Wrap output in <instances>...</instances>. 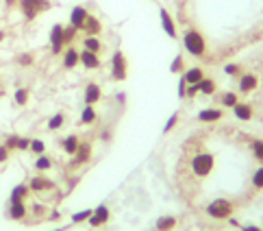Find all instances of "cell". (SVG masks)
<instances>
[{"label":"cell","instance_id":"1","mask_svg":"<svg viewBox=\"0 0 263 231\" xmlns=\"http://www.w3.org/2000/svg\"><path fill=\"white\" fill-rule=\"evenodd\" d=\"M183 48H185V52H190L192 57L202 59L206 50H209V44H206V38L196 26H187L183 33Z\"/></svg>","mask_w":263,"mask_h":231},{"label":"cell","instance_id":"2","mask_svg":"<svg viewBox=\"0 0 263 231\" xmlns=\"http://www.w3.org/2000/svg\"><path fill=\"white\" fill-rule=\"evenodd\" d=\"M190 166H192V172L196 174V177H198V179H204V177H209V174L213 172L215 157H213V153H206V151L196 153V155L192 157Z\"/></svg>","mask_w":263,"mask_h":231},{"label":"cell","instance_id":"3","mask_svg":"<svg viewBox=\"0 0 263 231\" xmlns=\"http://www.w3.org/2000/svg\"><path fill=\"white\" fill-rule=\"evenodd\" d=\"M233 211H235V205L229 199H215L206 205V216H211L215 220H229L233 216Z\"/></svg>","mask_w":263,"mask_h":231},{"label":"cell","instance_id":"4","mask_svg":"<svg viewBox=\"0 0 263 231\" xmlns=\"http://www.w3.org/2000/svg\"><path fill=\"white\" fill-rule=\"evenodd\" d=\"M20 11H22V15H24V20H35L40 13H44V11H48V9L52 7V3L50 0H20Z\"/></svg>","mask_w":263,"mask_h":231},{"label":"cell","instance_id":"5","mask_svg":"<svg viewBox=\"0 0 263 231\" xmlns=\"http://www.w3.org/2000/svg\"><path fill=\"white\" fill-rule=\"evenodd\" d=\"M128 77V61L122 50H116L111 55V79L114 81H126Z\"/></svg>","mask_w":263,"mask_h":231},{"label":"cell","instance_id":"6","mask_svg":"<svg viewBox=\"0 0 263 231\" xmlns=\"http://www.w3.org/2000/svg\"><path fill=\"white\" fill-rule=\"evenodd\" d=\"M159 20H161V29L170 40H178V31H176V20L172 17V13L167 9H159Z\"/></svg>","mask_w":263,"mask_h":231},{"label":"cell","instance_id":"7","mask_svg":"<svg viewBox=\"0 0 263 231\" xmlns=\"http://www.w3.org/2000/svg\"><path fill=\"white\" fill-rule=\"evenodd\" d=\"M65 46V40H63V24H54L50 29V50L52 55H59Z\"/></svg>","mask_w":263,"mask_h":231},{"label":"cell","instance_id":"8","mask_svg":"<svg viewBox=\"0 0 263 231\" xmlns=\"http://www.w3.org/2000/svg\"><path fill=\"white\" fill-rule=\"evenodd\" d=\"M89 157H91V144H89V142H81L79 149H77V153L72 155L70 166H72V168H77V166H83L85 162H89Z\"/></svg>","mask_w":263,"mask_h":231},{"label":"cell","instance_id":"9","mask_svg":"<svg viewBox=\"0 0 263 231\" xmlns=\"http://www.w3.org/2000/svg\"><path fill=\"white\" fill-rule=\"evenodd\" d=\"M237 83H239V92H241V94H252V92L259 87V77L252 75V72H243Z\"/></svg>","mask_w":263,"mask_h":231},{"label":"cell","instance_id":"10","mask_svg":"<svg viewBox=\"0 0 263 231\" xmlns=\"http://www.w3.org/2000/svg\"><path fill=\"white\" fill-rule=\"evenodd\" d=\"M87 9L85 7H81V5H77L70 11V24L74 26L77 31H83V24H85V20H87Z\"/></svg>","mask_w":263,"mask_h":231},{"label":"cell","instance_id":"11","mask_svg":"<svg viewBox=\"0 0 263 231\" xmlns=\"http://www.w3.org/2000/svg\"><path fill=\"white\" fill-rule=\"evenodd\" d=\"M81 66L85 70H98L102 66V61H100V57L96 52H89V50L83 48L81 50Z\"/></svg>","mask_w":263,"mask_h":231},{"label":"cell","instance_id":"12","mask_svg":"<svg viewBox=\"0 0 263 231\" xmlns=\"http://www.w3.org/2000/svg\"><path fill=\"white\" fill-rule=\"evenodd\" d=\"M83 98H85V105H96L98 100L102 98V90H100L98 83H87Z\"/></svg>","mask_w":263,"mask_h":231},{"label":"cell","instance_id":"13","mask_svg":"<svg viewBox=\"0 0 263 231\" xmlns=\"http://www.w3.org/2000/svg\"><path fill=\"white\" fill-rule=\"evenodd\" d=\"M222 116H224V112H222V109H218V107H206V109H200V112H198L200 122H220Z\"/></svg>","mask_w":263,"mask_h":231},{"label":"cell","instance_id":"14","mask_svg":"<svg viewBox=\"0 0 263 231\" xmlns=\"http://www.w3.org/2000/svg\"><path fill=\"white\" fill-rule=\"evenodd\" d=\"M107 220H109V207H107V205H98L96 209L91 211L89 225H91V227H100V225H105Z\"/></svg>","mask_w":263,"mask_h":231},{"label":"cell","instance_id":"15","mask_svg":"<svg viewBox=\"0 0 263 231\" xmlns=\"http://www.w3.org/2000/svg\"><path fill=\"white\" fill-rule=\"evenodd\" d=\"M181 77L187 81V85H198V83H200V81H202L206 75H204V70H202V68L194 66V68H187Z\"/></svg>","mask_w":263,"mask_h":231},{"label":"cell","instance_id":"16","mask_svg":"<svg viewBox=\"0 0 263 231\" xmlns=\"http://www.w3.org/2000/svg\"><path fill=\"white\" fill-rule=\"evenodd\" d=\"M83 33H85V35H93V38H98V35L102 33V22L98 20L96 15H87L85 24H83Z\"/></svg>","mask_w":263,"mask_h":231},{"label":"cell","instance_id":"17","mask_svg":"<svg viewBox=\"0 0 263 231\" xmlns=\"http://www.w3.org/2000/svg\"><path fill=\"white\" fill-rule=\"evenodd\" d=\"M79 63H81V52L70 46V48L63 52V68L65 70H72V68H77Z\"/></svg>","mask_w":263,"mask_h":231},{"label":"cell","instance_id":"18","mask_svg":"<svg viewBox=\"0 0 263 231\" xmlns=\"http://www.w3.org/2000/svg\"><path fill=\"white\" fill-rule=\"evenodd\" d=\"M233 114L237 120H243V122H248V120L255 118V112H252V107L248 103H237L233 107Z\"/></svg>","mask_w":263,"mask_h":231},{"label":"cell","instance_id":"19","mask_svg":"<svg viewBox=\"0 0 263 231\" xmlns=\"http://www.w3.org/2000/svg\"><path fill=\"white\" fill-rule=\"evenodd\" d=\"M29 188L33 190V192H46V190H52L54 188V183L48 179V177H33L31 179V183H29Z\"/></svg>","mask_w":263,"mask_h":231},{"label":"cell","instance_id":"20","mask_svg":"<svg viewBox=\"0 0 263 231\" xmlns=\"http://www.w3.org/2000/svg\"><path fill=\"white\" fill-rule=\"evenodd\" d=\"M155 227H157V231H174V227H176V216H172V214L159 216L157 223H155Z\"/></svg>","mask_w":263,"mask_h":231},{"label":"cell","instance_id":"21","mask_svg":"<svg viewBox=\"0 0 263 231\" xmlns=\"http://www.w3.org/2000/svg\"><path fill=\"white\" fill-rule=\"evenodd\" d=\"M198 90H200V94H204V96H213L215 92H218V83H215L211 77H204L198 83Z\"/></svg>","mask_w":263,"mask_h":231},{"label":"cell","instance_id":"22","mask_svg":"<svg viewBox=\"0 0 263 231\" xmlns=\"http://www.w3.org/2000/svg\"><path fill=\"white\" fill-rule=\"evenodd\" d=\"M83 48L89 50V52L100 55V50L105 48V46H102V42L98 38H93V35H85V40H83Z\"/></svg>","mask_w":263,"mask_h":231},{"label":"cell","instance_id":"23","mask_svg":"<svg viewBox=\"0 0 263 231\" xmlns=\"http://www.w3.org/2000/svg\"><path fill=\"white\" fill-rule=\"evenodd\" d=\"M24 216H26V205H24V201H20V203H11V207H9V218L22 220Z\"/></svg>","mask_w":263,"mask_h":231},{"label":"cell","instance_id":"24","mask_svg":"<svg viewBox=\"0 0 263 231\" xmlns=\"http://www.w3.org/2000/svg\"><path fill=\"white\" fill-rule=\"evenodd\" d=\"M79 144H81V140H79L77 135H68V137H65V140L61 142V149L68 153V155H74V153H77V149H79Z\"/></svg>","mask_w":263,"mask_h":231},{"label":"cell","instance_id":"25","mask_svg":"<svg viewBox=\"0 0 263 231\" xmlns=\"http://www.w3.org/2000/svg\"><path fill=\"white\" fill-rule=\"evenodd\" d=\"M29 192H31V188H29V186H24V183L15 186V188L11 190V203H20V201H24L26 197H29Z\"/></svg>","mask_w":263,"mask_h":231},{"label":"cell","instance_id":"26","mask_svg":"<svg viewBox=\"0 0 263 231\" xmlns=\"http://www.w3.org/2000/svg\"><path fill=\"white\" fill-rule=\"evenodd\" d=\"M220 103L224 109H233L235 105L239 103V96H237V92H224L222 98H220Z\"/></svg>","mask_w":263,"mask_h":231},{"label":"cell","instance_id":"27","mask_svg":"<svg viewBox=\"0 0 263 231\" xmlns=\"http://www.w3.org/2000/svg\"><path fill=\"white\" fill-rule=\"evenodd\" d=\"M187 68H185V57L183 55H176V57L172 59V63H170V72L172 75H183Z\"/></svg>","mask_w":263,"mask_h":231},{"label":"cell","instance_id":"28","mask_svg":"<svg viewBox=\"0 0 263 231\" xmlns=\"http://www.w3.org/2000/svg\"><path fill=\"white\" fill-rule=\"evenodd\" d=\"M81 122L83 125L96 122V109H93V105H85V109H83V114H81Z\"/></svg>","mask_w":263,"mask_h":231},{"label":"cell","instance_id":"29","mask_svg":"<svg viewBox=\"0 0 263 231\" xmlns=\"http://www.w3.org/2000/svg\"><path fill=\"white\" fill-rule=\"evenodd\" d=\"M250 151H252V157L263 166V140H252L250 142Z\"/></svg>","mask_w":263,"mask_h":231},{"label":"cell","instance_id":"30","mask_svg":"<svg viewBox=\"0 0 263 231\" xmlns=\"http://www.w3.org/2000/svg\"><path fill=\"white\" fill-rule=\"evenodd\" d=\"M224 75L239 79L243 75V66H241V63H227V66H224Z\"/></svg>","mask_w":263,"mask_h":231},{"label":"cell","instance_id":"31","mask_svg":"<svg viewBox=\"0 0 263 231\" xmlns=\"http://www.w3.org/2000/svg\"><path fill=\"white\" fill-rule=\"evenodd\" d=\"M35 168L37 170H50L52 168V159H50V157H46V155H37Z\"/></svg>","mask_w":263,"mask_h":231},{"label":"cell","instance_id":"32","mask_svg":"<svg viewBox=\"0 0 263 231\" xmlns=\"http://www.w3.org/2000/svg\"><path fill=\"white\" fill-rule=\"evenodd\" d=\"M13 100H15V105L24 107L26 103H29V90H26V87H20V90H15V96H13Z\"/></svg>","mask_w":263,"mask_h":231},{"label":"cell","instance_id":"33","mask_svg":"<svg viewBox=\"0 0 263 231\" xmlns=\"http://www.w3.org/2000/svg\"><path fill=\"white\" fill-rule=\"evenodd\" d=\"M63 122H65V116H63V114H54V116L48 120V129H50V131H57V129L63 127Z\"/></svg>","mask_w":263,"mask_h":231},{"label":"cell","instance_id":"34","mask_svg":"<svg viewBox=\"0 0 263 231\" xmlns=\"http://www.w3.org/2000/svg\"><path fill=\"white\" fill-rule=\"evenodd\" d=\"M252 186L257 190H263V166H259V168L252 172Z\"/></svg>","mask_w":263,"mask_h":231},{"label":"cell","instance_id":"35","mask_svg":"<svg viewBox=\"0 0 263 231\" xmlns=\"http://www.w3.org/2000/svg\"><path fill=\"white\" fill-rule=\"evenodd\" d=\"M77 33H79V31L74 29L72 24H70V26H63V40H65V46L74 42V38H77Z\"/></svg>","mask_w":263,"mask_h":231},{"label":"cell","instance_id":"36","mask_svg":"<svg viewBox=\"0 0 263 231\" xmlns=\"http://www.w3.org/2000/svg\"><path fill=\"white\" fill-rule=\"evenodd\" d=\"M33 61H35V57L31 52H22L20 57H17V63H20L22 68H29V66H33Z\"/></svg>","mask_w":263,"mask_h":231},{"label":"cell","instance_id":"37","mask_svg":"<svg viewBox=\"0 0 263 231\" xmlns=\"http://www.w3.org/2000/svg\"><path fill=\"white\" fill-rule=\"evenodd\" d=\"M29 151H33L35 155H44V151H46V144H44L42 140H31Z\"/></svg>","mask_w":263,"mask_h":231},{"label":"cell","instance_id":"38","mask_svg":"<svg viewBox=\"0 0 263 231\" xmlns=\"http://www.w3.org/2000/svg\"><path fill=\"white\" fill-rule=\"evenodd\" d=\"M91 211H93V209H83V211H79V214H74V216H72V223H83V220H89Z\"/></svg>","mask_w":263,"mask_h":231},{"label":"cell","instance_id":"39","mask_svg":"<svg viewBox=\"0 0 263 231\" xmlns=\"http://www.w3.org/2000/svg\"><path fill=\"white\" fill-rule=\"evenodd\" d=\"M176 122H178V112H174L170 118H167V122H165V127H163V133H170L172 129L176 127Z\"/></svg>","mask_w":263,"mask_h":231},{"label":"cell","instance_id":"40","mask_svg":"<svg viewBox=\"0 0 263 231\" xmlns=\"http://www.w3.org/2000/svg\"><path fill=\"white\" fill-rule=\"evenodd\" d=\"M17 140H20L17 135H9V137H7V142H5V146H7L9 151H13V149H17Z\"/></svg>","mask_w":263,"mask_h":231},{"label":"cell","instance_id":"41","mask_svg":"<svg viewBox=\"0 0 263 231\" xmlns=\"http://www.w3.org/2000/svg\"><path fill=\"white\" fill-rule=\"evenodd\" d=\"M200 94V90L198 85H187V92H185V98H196Z\"/></svg>","mask_w":263,"mask_h":231},{"label":"cell","instance_id":"42","mask_svg":"<svg viewBox=\"0 0 263 231\" xmlns=\"http://www.w3.org/2000/svg\"><path fill=\"white\" fill-rule=\"evenodd\" d=\"M185 92H187V81L181 77V79H178V92H176L178 98H185Z\"/></svg>","mask_w":263,"mask_h":231},{"label":"cell","instance_id":"43","mask_svg":"<svg viewBox=\"0 0 263 231\" xmlns=\"http://www.w3.org/2000/svg\"><path fill=\"white\" fill-rule=\"evenodd\" d=\"M29 146H31V140H26V137H20V140H17V149L20 151H29Z\"/></svg>","mask_w":263,"mask_h":231},{"label":"cell","instance_id":"44","mask_svg":"<svg viewBox=\"0 0 263 231\" xmlns=\"http://www.w3.org/2000/svg\"><path fill=\"white\" fill-rule=\"evenodd\" d=\"M9 159V149L5 144H0V164H5Z\"/></svg>","mask_w":263,"mask_h":231},{"label":"cell","instance_id":"45","mask_svg":"<svg viewBox=\"0 0 263 231\" xmlns=\"http://www.w3.org/2000/svg\"><path fill=\"white\" fill-rule=\"evenodd\" d=\"M241 231H261L259 227H252V225H246V227H241Z\"/></svg>","mask_w":263,"mask_h":231},{"label":"cell","instance_id":"46","mask_svg":"<svg viewBox=\"0 0 263 231\" xmlns=\"http://www.w3.org/2000/svg\"><path fill=\"white\" fill-rule=\"evenodd\" d=\"M5 3H7V7H15L20 0H5Z\"/></svg>","mask_w":263,"mask_h":231},{"label":"cell","instance_id":"47","mask_svg":"<svg viewBox=\"0 0 263 231\" xmlns=\"http://www.w3.org/2000/svg\"><path fill=\"white\" fill-rule=\"evenodd\" d=\"M5 40V31H0V42H3Z\"/></svg>","mask_w":263,"mask_h":231},{"label":"cell","instance_id":"48","mask_svg":"<svg viewBox=\"0 0 263 231\" xmlns=\"http://www.w3.org/2000/svg\"><path fill=\"white\" fill-rule=\"evenodd\" d=\"M54 231H61V229H54Z\"/></svg>","mask_w":263,"mask_h":231}]
</instances>
